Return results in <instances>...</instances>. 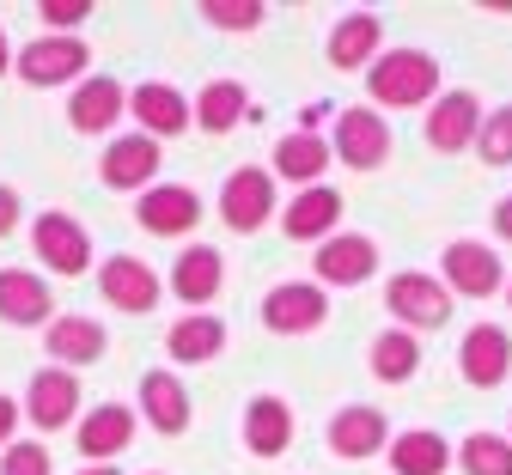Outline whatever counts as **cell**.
Listing matches in <instances>:
<instances>
[{
    "label": "cell",
    "instance_id": "6da1fadb",
    "mask_svg": "<svg viewBox=\"0 0 512 475\" xmlns=\"http://www.w3.org/2000/svg\"><path fill=\"white\" fill-rule=\"evenodd\" d=\"M366 92H372V104H384V110L433 104V98H439V61H433L427 49H384V55L366 67Z\"/></svg>",
    "mask_w": 512,
    "mask_h": 475
},
{
    "label": "cell",
    "instance_id": "7a4b0ae2",
    "mask_svg": "<svg viewBox=\"0 0 512 475\" xmlns=\"http://www.w3.org/2000/svg\"><path fill=\"white\" fill-rule=\"evenodd\" d=\"M384 305H391L397 329H409V335H421V329H445V323H452V311H458V299L445 293V281L421 275V268H403V275L384 281Z\"/></svg>",
    "mask_w": 512,
    "mask_h": 475
},
{
    "label": "cell",
    "instance_id": "3957f363",
    "mask_svg": "<svg viewBox=\"0 0 512 475\" xmlns=\"http://www.w3.org/2000/svg\"><path fill=\"white\" fill-rule=\"evenodd\" d=\"M439 281L452 299H494L506 287V268H500V250H488L482 238H458L445 244L439 256Z\"/></svg>",
    "mask_w": 512,
    "mask_h": 475
},
{
    "label": "cell",
    "instance_id": "277c9868",
    "mask_svg": "<svg viewBox=\"0 0 512 475\" xmlns=\"http://www.w3.org/2000/svg\"><path fill=\"white\" fill-rule=\"evenodd\" d=\"M269 214H275V171L238 165V171L226 177V189H220V220H226L232 232H263Z\"/></svg>",
    "mask_w": 512,
    "mask_h": 475
},
{
    "label": "cell",
    "instance_id": "5b68a950",
    "mask_svg": "<svg viewBox=\"0 0 512 475\" xmlns=\"http://www.w3.org/2000/svg\"><path fill=\"white\" fill-rule=\"evenodd\" d=\"M458 372L470 390H500L512 378V335L500 323H470L458 342Z\"/></svg>",
    "mask_w": 512,
    "mask_h": 475
},
{
    "label": "cell",
    "instance_id": "8992f818",
    "mask_svg": "<svg viewBox=\"0 0 512 475\" xmlns=\"http://www.w3.org/2000/svg\"><path fill=\"white\" fill-rule=\"evenodd\" d=\"M330 323V299L317 281H281L269 287L263 299V329L269 335H311V329H324Z\"/></svg>",
    "mask_w": 512,
    "mask_h": 475
},
{
    "label": "cell",
    "instance_id": "52a82bcc",
    "mask_svg": "<svg viewBox=\"0 0 512 475\" xmlns=\"http://www.w3.org/2000/svg\"><path fill=\"white\" fill-rule=\"evenodd\" d=\"M330 153H336L348 171H378L384 159H391V128H384L378 110L354 104V110L336 116V141H330Z\"/></svg>",
    "mask_w": 512,
    "mask_h": 475
},
{
    "label": "cell",
    "instance_id": "ba28073f",
    "mask_svg": "<svg viewBox=\"0 0 512 475\" xmlns=\"http://www.w3.org/2000/svg\"><path fill=\"white\" fill-rule=\"evenodd\" d=\"M317 262V287H366L378 275V244L366 232H336L311 250Z\"/></svg>",
    "mask_w": 512,
    "mask_h": 475
},
{
    "label": "cell",
    "instance_id": "9c48e42d",
    "mask_svg": "<svg viewBox=\"0 0 512 475\" xmlns=\"http://www.w3.org/2000/svg\"><path fill=\"white\" fill-rule=\"evenodd\" d=\"M31 250L43 256V268H55V275H86L92 268V238H86V226L74 214H37Z\"/></svg>",
    "mask_w": 512,
    "mask_h": 475
},
{
    "label": "cell",
    "instance_id": "30bf717a",
    "mask_svg": "<svg viewBox=\"0 0 512 475\" xmlns=\"http://www.w3.org/2000/svg\"><path fill=\"white\" fill-rule=\"evenodd\" d=\"M421 134H427L433 153H464V147H476V134H482V98L476 92H439Z\"/></svg>",
    "mask_w": 512,
    "mask_h": 475
},
{
    "label": "cell",
    "instance_id": "8fae6325",
    "mask_svg": "<svg viewBox=\"0 0 512 475\" xmlns=\"http://www.w3.org/2000/svg\"><path fill=\"white\" fill-rule=\"evenodd\" d=\"M135 220L153 238H183V232H196V220H202V195L189 183H153L135 201Z\"/></svg>",
    "mask_w": 512,
    "mask_h": 475
},
{
    "label": "cell",
    "instance_id": "7c38bea8",
    "mask_svg": "<svg viewBox=\"0 0 512 475\" xmlns=\"http://www.w3.org/2000/svg\"><path fill=\"white\" fill-rule=\"evenodd\" d=\"M86 61H92V49L80 37H37L19 55V74H25V86H68L86 74Z\"/></svg>",
    "mask_w": 512,
    "mask_h": 475
},
{
    "label": "cell",
    "instance_id": "4fadbf2b",
    "mask_svg": "<svg viewBox=\"0 0 512 475\" xmlns=\"http://www.w3.org/2000/svg\"><path fill=\"white\" fill-rule=\"evenodd\" d=\"M159 141L153 134H122V141H110L104 147V159H98V177L110 183V189H153V177H159Z\"/></svg>",
    "mask_w": 512,
    "mask_h": 475
},
{
    "label": "cell",
    "instance_id": "5bb4252c",
    "mask_svg": "<svg viewBox=\"0 0 512 475\" xmlns=\"http://www.w3.org/2000/svg\"><path fill=\"white\" fill-rule=\"evenodd\" d=\"M98 293H104L116 311H128V317H147V311L159 305V275H153L141 256H110V262L98 268Z\"/></svg>",
    "mask_w": 512,
    "mask_h": 475
},
{
    "label": "cell",
    "instance_id": "9a60e30c",
    "mask_svg": "<svg viewBox=\"0 0 512 475\" xmlns=\"http://www.w3.org/2000/svg\"><path fill=\"white\" fill-rule=\"evenodd\" d=\"M25 415H31V427H43V433L68 427V421L80 415V378H74L68 366H43V372L31 378V390H25Z\"/></svg>",
    "mask_w": 512,
    "mask_h": 475
},
{
    "label": "cell",
    "instance_id": "2e32d148",
    "mask_svg": "<svg viewBox=\"0 0 512 475\" xmlns=\"http://www.w3.org/2000/svg\"><path fill=\"white\" fill-rule=\"evenodd\" d=\"M128 110H135L141 134H153V141H171V134H183L189 122H196V104H189L177 86H165V80L135 86V92H128Z\"/></svg>",
    "mask_w": 512,
    "mask_h": 475
},
{
    "label": "cell",
    "instance_id": "e0dca14e",
    "mask_svg": "<svg viewBox=\"0 0 512 475\" xmlns=\"http://www.w3.org/2000/svg\"><path fill=\"white\" fill-rule=\"evenodd\" d=\"M330 451L348 457V463L391 451V421H384V409H366V402H348V409H336V421H330Z\"/></svg>",
    "mask_w": 512,
    "mask_h": 475
},
{
    "label": "cell",
    "instance_id": "ac0fdd59",
    "mask_svg": "<svg viewBox=\"0 0 512 475\" xmlns=\"http://www.w3.org/2000/svg\"><path fill=\"white\" fill-rule=\"evenodd\" d=\"M336 226H342V195H336L330 183L299 189V195L287 201V214H281V232L299 238V244H324V238H336Z\"/></svg>",
    "mask_w": 512,
    "mask_h": 475
},
{
    "label": "cell",
    "instance_id": "d6986e66",
    "mask_svg": "<svg viewBox=\"0 0 512 475\" xmlns=\"http://www.w3.org/2000/svg\"><path fill=\"white\" fill-rule=\"evenodd\" d=\"M74 445H80V457H92V463H110L116 451H128V445H135V409H122V402H98V409L80 421Z\"/></svg>",
    "mask_w": 512,
    "mask_h": 475
},
{
    "label": "cell",
    "instance_id": "ffe728a7",
    "mask_svg": "<svg viewBox=\"0 0 512 475\" xmlns=\"http://www.w3.org/2000/svg\"><path fill=\"white\" fill-rule=\"evenodd\" d=\"M0 323H55V293L43 287V275H25V268H0Z\"/></svg>",
    "mask_w": 512,
    "mask_h": 475
},
{
    "label": "cell",
    "instance_id": "44dd1931",
    "mask_svg": "<svg viewBox=\"0 0 512 475\" xmlns=\"http://www.w3.org/2000/svg\"><path fill=\"white\" fill-rule=\"evenodd\" d=\"M220 281H226V256H220L214 244H189V250L177 256V268H171V293H177L183 305L220 299Z\"/></svg>",
    "mask_w": 512,
    "mask_h": 475
},
{
    "label": "cell",
    "instance_id": "7402d4cb",
    "mask_svg": "<svg viewBox=\"0 0 512 475\" xmlns=\"http://www.w3.org/2000/svg\"><path fill=\"white\" fill-rule=\"evenodd\" d=\"M141 415H147V427L165 433V439H177V433L189 427V390L177 384V372H147V378H141Z\"/></svg>",
    "mask_w": 512,
    "mask_h": 475
},
{
    "label": "cell",
    "instance_id": "603a6c76",
    "mask_svg": "<svg viewBox=\"0 0 512 475\" xmlns=\"http://www.w3.org/2000/svg\"><path fill=\"white\" fill-rule=\"evenodd\" d=\"M244 445L256 457H281L293 445V409L281 396H250V409H244Z\"/></svg>",
    "mask_w": 512,
    "mask_h": 475
},
{
    "label": "cell",
    "instance_id": "cb8c5ba5",
    "mask_svg": "<svg viewBox=\"0 0 512 475\" xmlns=\"http://www.w3.org/2000/svg\"><path fill=\"white\" fill-rule=\"evenodd\" d=\"M220 348H226V323L208 317V311H189V317L171 323V335H165V354H171L177 366H208Z\"/></svg>",
    "mask_w": 512,
    "mask_h": 475
},
{
    "label": "cell",
    "instance_id": "d4e9b609",
    "mask_svg": "<svg viewBox=\"0 0 512 475\" xmlns=\"http://www.w3.org/2000/svg\"><path fill=\"white\" fill-rule=\"evenodd\" d=\"M43 348H49L55 366H68V372L92 366L104 354V323H92V317H55L49 335H43Z\"/></svg>",
    "mask_w": 512,
    "mask_h": 475
},
{
    "label": "cell",
    "instance_id": "484cf974",
    "mask_svg": "<svg viewBox=\"0 0 512 475\" xmlns=\"http://www.w3.org/2000/svg\"><path fill=\"white\" fill-rule=\"evenodd\" d=\"M122 110H128V92L116 86V80H86V86H74V104H68V122L80 128V134H104V128H116L122 122Z\"/></svg>",
    "mask_w": 512,
    "mask_h": 475
},
{
    "label": "cell",
    "instance_id": "4316f807",
    "mask_svg": "<svg viewBox=\"0 0 512 475\" xmlns=\"http://www.w3.org/2000/svg\"><path fill=\"white\" fill-rule=\"evenodd\" d=\"M330 141L324 134H287V141L275 147V177H287V183H299V189H311V183H324V171H330Z\"/></svg>",
    "mask_w": 512,
    "mask_h": 475
},
{
    "label": "cell",
    "instance_id": "83f0119b",
    "mask_svg": "<svg viewBox=\"0 0 512 475\" xmlns=\"http://www.w3.org/2000/svg\"><path fill=\"white\" fill-rule=\"evenodd\" d=\"M378 43H384L378 13H348V19H336V31H330V67L354 74V67L378 61Z\"/></svg>",
    "mask_w": 512,
    "mask_h": 475
},
{
    "label": "cell",
    "instance_id": "f1b7e54d",
    "mask_svg": "<svg viewBox=\"0 0 512 475\" xmlns=\"http://www.w3.org/2000/svg\"><path fill=\"white\" fill-rule=\"evenodd\" d=\"M391 469L397 475H445L452 469V445H445L433 427H409L391 439Z\"/></svg>",
    "mask_w": 512,
    "mask_h": 475
},
{
    "label": "cell",
    "instance_id": "f546056e",
    "mask_svg": "<svg viewBox=\"0 0 512 475\" xmlns=\"http://www.w3.org/2000/svg\"><path fill=\"white\" fill-rule=\"evenodd\" d=\"M366 366H372L378 384H409V378L421 372V342H415L409 329H384V335H372Z\"/></svg>",
    "mask_w": 512,
    "mask_h": 475
},
{
    "label": "cell",
    "instance_id": "4dcf8cb0",
    "mask_svg": "<svg viewBox=\"0 0 512 475\" xmlns=\"http://www.w3.org/2000/svg\"><path fill=\"white\" fill-rule=\"evenodd\" d=\"M244 110H250V92L238 80H208L196 92V128L202 134H232L244 122Z\"/></svg>",
    "mask_w": 512,
    "mask_h": 475
},
{
    "label": "cell",
    "instance_id": "1f68e13d",
    "mask_svg": "<svg viewBox=\"0 0 512 475\" xmlns=\"http://www.w3.org/2000/svg\"><path fill=\"white\" fill-rule=\"evenodd\" d=\"M458 469H464V475H512V439H506V433H488V427L464 433Z\"/></svg>",
    "mask_w": 512,
    "mask_h": 475
},
{
    "label": "cell",
    "instance_id": "d6a6232c",
    "mask_svg": "<svg viewBox=\"0 0 512 475\" xmlns=\"http://www.w3.org/2000/svg\"><path fill=\"white\" fill-rule=\"evenodd\" d=\"M476 147H482V159H488V165H512V104H500L494 116H482Z\"/></svg>",
    "mask_w": 512,
    "mask_h": 475
},
{
    "label": "cell",
    "instance_id": "836d02e7",
    "mask_svg": "<svg viewBox=\"0 0 512 475\" xmlns=\"http://www.w3.org/2000/svg\"><path fill=\"white\" fill-rule=\"evenodd\" d=\"M202 19L214 31H256V25H263V7H256V0H208Z\"/></svg>",
    "mask_w": 512,
    "mask_h": 475
},
{
    "label": "cell",
    "instance_id": "e575fe53",
    "mask_svg": "<svg viewBox=\"0 0 512 475\" xmlns=\"http://www.w3.org/2000/svg\"><path fill=\"white\" fill-rule=\"evenodd\" d=\"M37 13H43V25H49L55 37H74V31L86 25V13H92V7H86V0H43Z\"/></svg>",
    "mask_w": 512,
    "mask_h": 475
},
{
    "label": "cell",
    "instance_id": "d590c367",
    "mask_svg": "<svg viewBox=\"0 0 512 475\" xmlns=\"http://www.w3.org/2000/svg\"><path fill=\"white\" fill-rule=\"evenodd\" d=\"M0 475H49V451H43V445H7Z\"/></svg>",
    "mask_w": 512,
    "mask_h": 475
},
{
    "label": "cell",
    "instance_id": "8d00e7d4",
    "mask_svg": "<svg viewBox=\"0 0 512 475\" xmlns=\"http://www.w3.org/2000/svg\"><path fill=\"white\" fill-rule=\"evenodd\" d=\"M13 226H19V195H13L7 183H0V238H7Z\"/></svg>",
    "mask_w": 512,
    "mask_h": 475
},
{
    "label": "cell",
    "instance_id": "74e56055",
    "mask_svg": "<svg viewBox=\"0 0 512 475\" xmlns=\"http://www.w3.org/2000/svg\"><path fill=\"white\" fill-rule=\"evenodd\" d=\"M13 427H19V402H13V396H0V445L13 439Z\"/></svg>",
    "mask_w": 512,
    "mask_h": 475
},
{
    "label": "cell",
    "instance_id": "f35d334b",
    "mask_svg": "<svg viewBox=\"0 0 512 475\" xmlns=\"http://www.w3.org/2000/svg\"><path fill=\"white\" fill-rule=\"evenodd\" d=\"M494 238H506V244H512V195L494 208Z\"/></svg>",
    "mask_w": 512,
    "mask_h": 475
},
{
    "label": "cell",
    "instance_id": "ab89813d",
    "mask_svg": "<svg viewBox=\"0 0 512 475\" xmlns=\"http://www.w3.org/2000/svg\"><path fill=\"white\" fill-rule=\"evenodd\" d=\"M80 475H122V469H110V463H92V469H80Z\"/></svg>",
    "mask_w": 512,
    "mask_h": 475
},
{
    "label": "cell",
    "instance_id": "60d3db41",
    "mask_svg": "<svg viewBox=\"0 0 512 475\" xmlns=\"http://www.w3.org/2000/svg\"><path fill=\"white\" fill-rule=\"evenodd\" d=\"M7 55H13V49H7V31H0V74H7Z\"/></svg>",
    "mask_w": 512,
    "mask_h": 475
},
{
    "label": "cell",
    "instance_id": "b9f144b4",
    "mask_svg": "<svg viewBox=\"0 0 512 475\" xmlns=\"http://www.w3.org/2000/svg\"><path fill=\"white\" fill-rule=\"evenodd\" d=\"M506 305H512V281H506Z\"/></svg>",
    "mask_w": 512,
    "mask_h": 475
},
{
    "label": "cell",
    "instance_id": "7bdbcfd3",
    "mask_svg": "<svg viewBox=\"0 0 512 475\" xmlns=\"http://www.w3.org/2000/svg\"><path fill=\"white\" fill-rule=\"evenodd\" d=\"M506 439H512V433H506Z\"/></svg>",
    "mask_w": 512,
    "mask_h": 475
}]
</instances>
